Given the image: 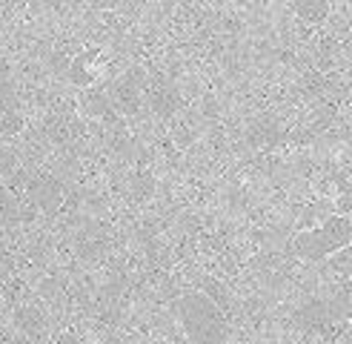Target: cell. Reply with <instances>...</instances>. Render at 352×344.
Masks as SVG:
<instances>
[{
  "mask_svg": "<svg viewBox=\"0 0 352 344\" xmlns=\"http://www.w3.org/2000/svg\"><path fill=\"white\" fill-rule=\"evenodd\" d=\"M17 169V155L12 149H0V175H12Z\"/></svg>",
  "mask_w": 352,
  "mask_h": 344,
  "instance_id": "8",
  "label": "cell"
},
{
  "mask_svg": "<svg viewBox=\"0 0 352 344\" xmlns=\"http://www.w3.org/2000/svg\"><path fill=\"white\" fill-rule=\"evenodd\" d=\"M149 103H152V109L161 118H169L175 109L181 107V98H178V92H175L166 80H155L149 86Z\"/></svg>",
  "mask_w": 352,
  "mask_h": 344,
  "instance_id": "5",
  "label": "cell"
},
{
  "mask_svg": "<svg viewBox=\"0 0 352 344\" xmlns=\"http://www.w3.org/2000/svg\"><path fill=\"white\" fill-rule=\"evenodd\" d=\"M175 313H178L186 336L195 344H226L230 341V324L223 319V310L218 301H212L206 292H184L175 301Z\"/></svg>",
  "mask_w": 352,
  "mask_h": 344,
  "instance_id": "1",
  "label": "cell"
},
{
  "mask_svg": "<svg viewBox=\"0 0 352 344\" xmlns=\"http://www.w3.org/2000/svg\"><path fill=\"white\" fill-rule=\"evenodd\" d=\"M112 103L120 112H135L140 107V75H138V69H132L129 75H123L112 86Z\"/></svg>",
  "mask_w": 352,
  "mask_h": 344,
  "instance_id": "4",
  "label": "cell"
},
{
  "mask_svg": "<svg viewBox=\"0 0 352 344\" xmlns=\"http://www.w3.org/2000/svg\"><path fill=\"white\" fill-rule=\"evenodd\" d=\"M295 12L301 17H307V21H312V23H321L329 9H327V3H301V6H295Z\"/></svg>",
  "mask_w": 352,
  "mask_h": 344,
  "instance_id": "7",
  "label": "cell"
},
{
  "mask_svg": "<svg viewBox=\"0 0 352 344\" xmlns=\"http://www.w3.org/2000/svg\"><path fill=\"white\" fill-rule=\"evenodd\" d=\"M21 218V206H17V198L9 193L6 186H0V230L9 227Z\"/></svg>",
  "mask_w": 352,
  "mask_h": 344,
  "instance_id": "6",
  "label": "cell"
},
{
  "mask_svg": "<svg viewBox=\"0 0 352 344\" xmlns=\"http://www.w3.org/2000/svg\"><path fill=\"white\" fill-rule=\"evenodd\" d=\"M12 100H14V95H12V83H9V78L0 72V112L3 109H9L12 107Z\"/></svg>",
  "mask_w": 352,
  "mask_h": 344,
  "instance_id": "9",
  "label": "cell"
},
{
  "mask_svg": "<svg viewBox=\"0 0 352 344\" xmlns=\"http://www.w3.org/2000/svg\"><path fill=\"white\" fill-rule=\"evenodd\" d=\"M349 241H352V221L344 215H332L321 227L298 233L292 238V252L307 258V261H318V258H327L332 252L344 250Z\"/></svg>",
  "mask_w": 352,
  "mask_h": 344,
  "instance_id": "2",
  "label": "cell"
},
{
  "mask_svg": "<svg viewBox=\"0 0 352 344\" xmlns=\"http://www.w3.org/2000/svg\"><path fill=\"white\" fill-rule=\"evenodd\" d=\"M29 198L41 206V210H58L60 201H63V186L60 181L49 178V175H34L29 181Z\"/></svg>",
  "mask_w": 352,
  "mask_h": 344,
  "instance_id": "3",
  "label": "cell"
}]
</instances>
